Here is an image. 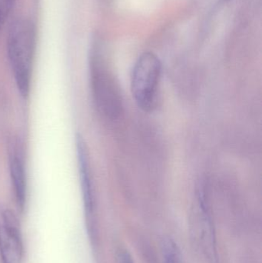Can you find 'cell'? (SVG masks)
<instances>
[{
    "instance_id": "cell-3",
    "label": "cell",
    "mask_w": 262,
    "mask_h": 263,
    "mask_svg": "<svg viewBox=\"0 0 262 263\" xmlns=\"http://www.w3.org/2000/svg\"><path fill=\"white\" fill-rule=\"evenodd\" d=\"M92 88L98 111L106 118L116 120L123 114V99L113 76L104 66L95 63L92 69Z\"/></svg>"
},
{
    "instance_id": "cell-1",
    "label": "cell",
    "mask_w": 262,
    "mask_h": 263,
    "mask_svg": "<svg viewBox=\"0 0 262 263\" xmlns=\"http://www.w3.org/2000/svg\"><path fill=\"white\" fill-rule=\"evenodd\" d=\"M35 43L36 30L31 20L18 18L12 23L8 35L7 55L18 92L23 97L30 90Z\"/></svg>"
},
{
    "instance_id": "cell-8",
    "label": "cell",
    "mask_w": 262,
    "mask_h": 263,
    "mask_svg": "<svg viewBox=\"0 0 262 263\" xmlns=\"http://www.w3.org/2000/svg\"><path fill=\"white\" fill-rule=\"evenodd\" d=\"M164 259L166 263H180L178 251L172 241H167L165 243Z\"/></svg>"
},
{
    "instance_id": "cell-9",
    "label": "cell",
    "mask_w": 262,
    "mask_h": 263,
    "mask_svg": "<svg viewBox=\"0 0 262 263\" xmlns=\"http://www.w3.org/2000/svg\"><path fill=\"white\" fill-rule=\"evenodd\" d=\"M119 259L121 263H134L130 255L126 251H123L120 253Z\"/></svg>"
},
{
    "instance_id": "cell-7",
    "label": "cell",
    "mask_w": 262,
    "mask_h": 263,
    "mask_svg": "<svg viewBox=\"0 0 262 263\" xmlns=\"http://www.w3.org/2000/svg\"><path fill=\"white\" fill-rule=\"evenodd\" d=\"M15 0H0V32L9 18Z\"/></svg>"
},
{
    "instance_id": "cell-2",
    "label": "cell",
    "mask_w": 262,
    "mask_h": 263,
    "mask_svg": "<svg viewBox=\"0 0 262 263\" xmlns=\"http://www.w3.org/2000/svg\"><path fill=\"white\" fill-rule=\"evenodd\" d=\"M161 73V62L152 52L143 53L134 66L131 81L132 97L145 112H151L156 104Z\"/></svg>"
},
{
    "instance_id": "cell-5",
    "label": "cell",
    "mask_w": 262,
    "mask_h": 263,
    "mask_svg": "<svg viewBox=\"0 0 262 263\" xmlns=\"http://www.w3.org/2000/svg\"><path fill=\"white\" fill-rule=\"evenodd\" d=\"M76 151L83 204L86 213L92 215L95 207V197L89 165V153L86 142L79 134L76 136Z\"/></svg>"
},
{
    "instance_id": "cell-6",
    "label": "cell",
    "mask_w": 262,
    "mask_h": 263,
    "mask_svg": "<svg viewBox=\"0 0 262 263\" xmlns=\"http://www.w3.org/2000/svg\"><path fill=\"white\" fill-rule=\"evenodd\" d=\"M9 171L15 199L20 208L24 207L26 198V176L24 160L20 148L12 145L9 154Z\"/></svg>"
},
{
    "instance_id": "cell-4",
    "label": "cell",
    "mask_w": 262,
    "mask_h": 263,
    "mask_svg": "<svg viewBox=\"0 0 262 263\" xmlns=\"http://www.w3.org/2000/svg\"><path fill=\"white\" fill-rule=\"evenodd\" d=\"M0 256L3 263H23V241L16 217L12 211L2 205H0Z\"/></svg>"
}]
</instances>
